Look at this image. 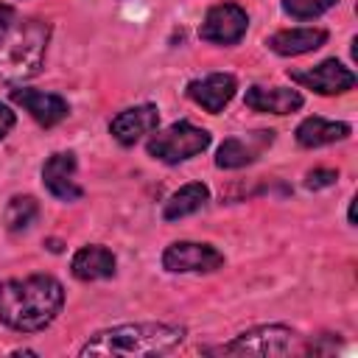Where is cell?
Returning a JSON list of instances; mask_svg holds the SVG:
<instances>
[{
	"label": "cell",
	"mask_w": 358,
	"mask_h": 358,
	"mask_svg": "<svg viewBox=\"0 0 358 358\" xmlns=\"http://www.w3.org/2000/svg\"><path fill=\"white\" fill-rule=\"evenodd\" d=\"M210 199V190L204 182H187L182 185L168 201H165V210H162V218L165 221H176V218H185L196 210H201Z\"/></svg>",
	"instance_id": "cell-18"
},
{
	"label": "cell",
	"mask_w": 358,
	"mask_h": 358,
	"mask_svg": "<svg viewBox=\"0 0 358 358\" xmlns=\"http://www.w3.org/2000/svg\"><path fill=\"white\" fill-rule=\"evenodd\" d=\"M249 28V17L238 3H215L199 28V36L213 45H238Z\"/></svg>",
	"instance_id": "cell-7"
},
{
	"label": "cell",
	"mask_w": 358,
	"mask_h": 358,
	"mask_svg": "<svg viewBox=\"0 0 358 358\" xmlns=\"http://www.w3.org/2000/svg\"><path fill=\"white\" fill-rule=\"evenodd\" d=\"M64 305V288L50 274L0 282V322L17 333L45 330Z\"/></svg>",
	"instance_id": "cell-1"
},
{
	"label": "cell",
	"mask_w": 358,
	"mask_h": 358,
	"mask_svg": "<svg viewBox=\"0 0 358 358\" xmlns=\"http://www.w3.org/2000/svg\"><path fill=\"white\" fill-rule=\"evenodd\" d=\"M115 266H117L115 255H112L106 246H101V243L81 246V249L73 255V260H70L73 277H76V280H84V282L112 277V274H115Z\"/></svg>",
	"instance_id": "cell-15"
},
{
	"label": "cell",
	"mask_w": 358,
	"mask_h": 358,
	"mask_svg": "<svg viewBox=\"0 0 358 358\" xmlns=\"http://www.w3.org/2000/svg\"><path fill=\"white\" fill-rule=\"evenodd\" d=\"M14 123H17V117H14V112L6 106V103H0V140L14 129Z\"/></svg>",
	"instance_id": "cell-22"
},
{
	"label": "cell",
	"mask_w": 358,
	"mask_h": 358,
	"mask_svg": "<svg viewBox=\"0 0 358 358\" xmlns=\"http://www.w3.org/2000/svg\"><path fill=\"white\" fill-rule=\"evenodd\" d=\"M185 341V327L165 322H140V324H117L95 333L78 350L87 355H123V358H154L165 355Z\"/></svg>",
	"instance_id": "cell-2"
},
{
	"label": "cell",
	"mask_w": 358,
	"mask_h": 358,
	"mask_svg": "<svg viewBox=\"0 0 358 358\" xmlns=\"http://www.w3.org/2000/svg\"><path fill=\"white\" fill-rule=\"evenodd\" d=\"M238 81L229 73H210L207 78H196L187 84V98L196 101L207 112H221L232 98H235Z\"/></svg>",
	"instance_id": "cell-12"
},
{
	"label": "cell",
	"mask_w": 358,
	"mask_h": 358,
	"mask_svg": "<svg viewBox=\"0 0 358 358\" xmlns=\"http://www.w3.org/2000/svg\"><path fill=\"white\" fill-rule=\"evenodd\" d=\"M324 42H327L324 28H288V31L271 34L266 45L280 56H302V53L322 48Z\"/></svg>",
	"instance_id": "cell-16"
},
{
	"label": "cell",
	"mask_w": 358,
	"mask_h": 358,
	"mask_svg": "<svg viewBox=\"0 0 358 358\" xmlns=\"http://www.w3.org/2000/svg\"><path fill=\"white\" fill-rule=\"evenodd\" d=\"M42 182L50 190V196L62 201H76L84 196L81 185L76 182V154L70 151H59L48 157V162L42 165Z\"/></svg>",
	"instance_id": "cell-9"
},
{
	"label": "cell",
	"mask_w": 358,
	"mask_h": 358,
	"mask_svg": "<svg viewBox=\"0 0 358 358\" xmlns=\"http://www.w3.org/2000/svg\"><path fill=\"white\" fill-rule=\"evenodd\" d=\"M294 341H296V333L291 327H285V324H260V327L243 330L232 341L221 344L215 352H221V355L268 358V355H288L294 350Z\"/></svg>",
	"instance_id": "cell-5"
},
{
	"label": "cell",
	"mask_w": 358,
	"mask_h": 358,
	"mask_svg": "<svg viewBox=\"0 0 358 358\" xmlns=\"http://www.w3.org/2000/svg\"><path fill=\"white\" fill-rule=\"evenodd\" d=\"M159 126V112L154 103H140V106H131V109H123L112 123H109V131L112 137L120 143V145H134L143 134L154 131Z\"/></svg>",
	"instance_id": "cell-13"
},
{
	"label": "cell",
	"mask_w": 358,
	"mask_h": 358,
	"mask_svg": "<svg viewBox=\"0 0 358 358\" xmlns=\"http://www.w3.org/2000/svg\"><path fill=\"white\" fill-rule=\"evenodd\" d=\"M336 179H338V171H333V168H316V171H310L305 176V187L308 190H322V187L333 185Z\"/></svg>",
	"instance_id": "cell-21"
},
{
	"label": "cell",
	"mask_w": 358,
	"mask_h": 358,
	"mask_svg": "<svg viewBox=\"0 0 358 358\" xmlns=\"http://www.w3.org/2000/svg\"><path fill=\"white\" fill-rule=\"evenodd\" d=\"M50 25L45 20H14L0 31V84L34 78L45 62Z\"/></svg>",
	"instance_id": "cell-3"
},
{
	"label": "cell",
	"mask_w": 358,
	"mask_h": 358,
	"mask_svg": "<svg viewBox=\"0 0 358 358\" xmlns=\"http://www.w3.org/2000/svg\"><path fill=\"white\" fill-rule=\"evenodd\" d=\"M39 215V201L34 196H14L8 204H6V213H3V221H6V229L11 232H25Z\"/></svg>",
	"instance_id": "cell-19"
},
{
	"label": "cell",
	"mask_w": 358,
	"mask_h": 358,
	"mask_svg": "<svg viewBox=\"0 0 358 358\" xmlns=\"http://www.w3.org/2000/svg\"><path fill=\"white\" fill-rule=\"evenodd\" d=\"M338 0H282V11L291 14L294 20H313L333 8Z\"/></svg>",
	"instance_id": "cell-20"
},
{
	"label": "cell",
	"mask_w": 358,
	"mask_h": 358,
	"mask_svg": "<svg viewBox=\"0 0 358 358\" xmlns=\"http://www.w3.org/2000/svg\"><path fill=\"white\" fill-rule=\"evenodd\" d=\"M210 131L207 129H199L193 126L190 120H179L173 126H168L165 131L154 134L148 140V154L154 159H162V162H182V159H190L196 154H201L207 145H210Z\"/></svg>",
	"instance_id": "cell-4"
},
{
	"label": "cell",
	"mask_w": 358,
	"mask_h": 358,
	"mask_svg": "<svg viewBox=\"0 0 358 358\" xmlns=\"http://www.w3.org/2000/svg\"><path fill=\"white\" fill-rule=\"evenodd\" d=\"M246 106L255 112H271V115H288L296 112L302 106V95L299 90H288V87H249L246 90Z\"/></svg>",
	"instance_id": "cell-14"
},
{
	"label": "cell",
	"mask_w": 358,
	"mask_h": 358,
	"mask_svg": "<svg viewBox=\"0 0 358 358\" xmlns=\"http://www.w3.org/2000/svg\"><path fill=\"white\" fill-rule=\"evenodd\" d=\"M11 101L20 103V106H22L39 126H45V129L56 126V123L64 120L67 112H70V106H67V101H64L62 95H56V92H42V90H25V87L11 90Z\"/></svg>",
	"instance_id": "cell-10"
},
{
	"label": "cell",
	"mask_w": 358,
	"mask_h": 358,
	"mask_svg": "<svg viewBox=\"0 0 358 358\" xmlns=\"http://www.w3.org/2000/svg\"><path fill=\"white\" fill-rule=\"evenodd\" d=\"M14 20H17V11H14L11 6H0V31L8 28Z\"/></svg>",
	"instance_id": "cell-23"
},
{
	"label": "cell",
	"mask_w": 358,
	"mask_h": 358,
	"mask_svg": "<svg viewBox=\"0 0 358 358\" xmlns=\"http://www.w3.org/2000/svg\"><path fill=\"white\" fill-rule=\"evenodd\" d=\"M162 266L173 274H207L224 266V255L210 243L176 241L162 252Z\"/></svg>",
	"instance_id": "cell-6"
},
{
	"label": "cell",
	"mask_w": 358,
	"mask_h": 358,
	"mask_svg": "<svg viewBox=\"0 0 358 358\" xmlns=\"http://www.w3.org/2000/svg\"><path fill=\"white\" fill-rule=\"evenodd\" d=\"M288 76H291V81H296L305 90H313L319 95H338V92H347L355 87V73L336 59H324L322 64L308 67V70H288Z\"/></svg>",
	"instance_id": "cell-8"
},
{
	"label": "cell",
	"mask_w": 358,
	"mask_h": 358,
	"mask_svg": "<svg viewBox=\"0 0 358 358\" xmlns=\"http://www.w3.org/2000/svg\"><path fill=\"white\" fill-rule=\"evenodd\" d=\"M274 143V131L263 129V131H252L246 137H229L221 143L218 154H215V165L218 168H243L249 162H255L268 145Z\"/></svg>",
	"instance_id": "cell-11"
},
{
	"label": "cell",
	"mask_w": 358,
	"mask_h": 358,
	"mask_svg": "<svg viewBox=\"0 0 358 358\" xmlns=\"http://www.w3.org/2000/svg\"><path fill=\"white\" fill-rule=\"evenodd\" d=\"M350 137V123L341 120H324V117H305L296 126V143L302 148H319L336 140Z\"/></svg>",
	"instance_id": "cell-17"
}]
</instances>
